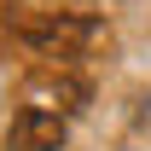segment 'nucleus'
<instances>
[{
    "instance_id": "obj_1",
    "label": "nucleus",
    "mask_w": 151,
    "mask_h": 151,
    "mask_svg": "<svg viewBox=\"0 0 151 151\" xmlns=\"http://www.w3.org/2000/svg\"><path fill=\"white\" fill-rule=\"evenodd\" d=\"M18 35L29 41L41 58H76L87 41H93V23L70 18V12H35V18L18 23Z\"/></svg>"
},
{
    "instance_id": "obj_2",
    "label": "nucleus",
    "mask_w": 151,
    "mask_h": 151,
    "mask_svg": "<svg viewBox=\"0 0 151 151\" xmlns=\"http://www.w3.org/2000/svg\"><path fill=\"white\" fill-rule=\"evenodd\" d=\"M29 105L35 111H52V116H70V111H81L87 105V81L76 70H64V64H47V70H35L29 76Z\"/></svg>"
},
{
    "instance_id": "obj_3",
    "label": "nucleus",
    "mask_w": 151,
    "mask_h": 151,
    "mask_svg": "<svg viewBox=\"0 0 151 151\" xmlns=\"http://www.w3.org/2000/svg\"><path fill=\"white\" fill-rule=\"evenodd\" d=\"M64 145V116L52 111H18V122H12V134H6V151H58Z\"/></svg>"
}]
</instances>
